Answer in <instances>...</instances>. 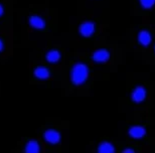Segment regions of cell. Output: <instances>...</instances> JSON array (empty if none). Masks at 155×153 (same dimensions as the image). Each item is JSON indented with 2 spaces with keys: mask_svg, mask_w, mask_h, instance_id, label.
<instances>
[{
  "mask_svg": "<svg viewBox=\"0 0 155 153\" xmlns=\"http://www.w3.org/2000/svg\"><path fill=\"white\" fill-rule=\"evenodd\" d=\"M35 76L40 80H46L48 79L51 76L48 68H46L45 67H38L35 70Z\"/></svg>",
  "mask_w": 155,
  "mask_h": 153,
  "instance_id": "obj_9",
  "label": "cell"
},
{
  "mask_svg": "<svg viewBox=\"0 0 155 153\" xmlns=\"http://www.w3.org/2000/svg\"><path fill=\"white\" fill-rule=\"evenodd\" d=\"M98 151L100 153H114L115 152V148L110 142H103L99 146Z\"/></svg>",
  "mask_w": 155,
  "mask_h": 153,
  "instance_id": "obj_12",
  "label": "cell"
},
{
  "mask_svg": "<svg viewBox=\"0 0 155 153\" xmlns=\"http://www.w3.org/2000/svg\"><path fill=\"white\" fill-rule=\"evenodd\" d=\"M140 4L144 8H151L155 4V0H140Z\"/></svg>",
  "mask_w": 155,
  "mask_h": 153,
  "instance_id": "obj_13",
  "label": "cell"
},
{
  "mask_svg": "<svg viewBox=\"0 0 155 153\" xmlns=\"http://www.w3.org/2000/svg\"><path fill=\"white\" fill-rule=\"evenodd\" d=\"M146 98V90L143 87H137L132 92V100L135 103H141Z\"/></svg>",
  "mask_w": 155,
  "mask_h": 153,
  "instance_id": "obj_5",
  "label": "cell"
},
{
  "mask_svg": "<svg viewBox=\"0 0 155 153\" xmlns=\"http://www.w3.org/2000/svg\"><path fill=\"white\" fill-rule=\"evenodd\" d=\"M29 24L33 28L36 29H42L45 27V22L41 17L38 16V15H33L29 18Z\"/></svg>",
  "mask_w": 155,
  "mask_h": 153,
  "instance_id": "obj_7",
  "label": "cell"
},
{
  "mask_svg": "<svg viewBox=\"0 0 155 153\" xmlns=\"http://www.w3.org/2000/svg\"><path fill=\"white\" fill-rule=\"evenodd\" d=\"M3 12H4V9H3V6L0 4V16H2Z\"/></svg>",
  "mask_w": 155,
  "mask_h": 153,
  "instance_id": "obj_15",
  "label": "cell"
},
{
  "mask_svg": "<svg viewBox=\"0 0 155 153\" xmlns=\"http://www.w3.org/2000/svg\"><path fill=\"white\" fill-rule=\"evenodd\" d=\"M43 137H45V139L48 143H51V144H57L61 140V134L58 133L57 130H54V129H49L48 131H45Z\"/></svg>",
  "mask_w": 155,
  "mask_h": 153,
  "instance_id": "obj_2",
  "label": "cell"
},
{
  "mask_svg": "<svg viewBox=\"0 0 155 153\" xmlns=\"http://www.w3.org/2000/svg\"><path fill=\"white\" fill-rule=\"evenodd\" d=\"M123 152L124 153H134V150L131 148H127V149H125V150H123Z\"/></svg>",
  "mask_w": 155,
  "mask_h": 153,
  "instance_id": "obj_14",
  "label": "cell"
},
{
  "mask_svg": "<svg viewBox=\"0 0 155 153\" xmlns=\"http://www.w3.org/2000/svg\"><path fill=\"white\" fill-rule=\"evenodd\" d=\"M138 40L140 42V45L147 46L148 45H150L151 42V34L149 31L147 30H142L138 34Z\"/></svg>",
  "mask_w": 155,
  "mask_h": 153,
  "instance_id": "obj_8",
  "label": "cell"
},
{
  "mask_svg": "<svg viewBox=\"0 0 155 153\" xmlns=\"http://www.w3.org/2000/svg\"><path fill=\"white\" fill-rule=\"evenodd\" d=\"M3 48H4V45H3V42H2V40L0 39V52H2Z\"/></svg>",
  "mask_w": 155,
  "mask_h": 153,
  "instance_id": "obj_16",
  "label": "cell"
},
{
  "mask_svg": "<svg viewBox=\"0 0 155 153\" xmlns=\"http://www.w3.org/2000/svg\"><path fill=\"white\" fill-rule=\"evenodd\" d=\"M145 134H146V130L142 126H133L129 129V135L132 138L140 139L145 136Z\"/></svg>",
  "mask_w": 155,
  "mask_h": 153,
  "instance_id": "obj_6",
  "label": "cell"
},
{
  "mask_svg": "<svg viewBox=\"0 0 155 153\" xmlns=\"http://www.w3.org/2000/svg\"><path fill=\"white\" fill-rule=\"evenodd\" d=\"M26 153H38L39 152V144L35 140H30L27 142L25 146Z\"/></svg>",
  "mask_w": 155,
  "mask_h": 153,
  "instance_id": "obj_10",
  "label": "cell"
},
{
  "mask_svg": "<svg viewBox=\"0 0 155 153\" xmlns=\"http://www.w3.org/2000/svg\"><path fill=\"white\" fill-rule=\"evenodd\" d=\"M93 60L96 62H105L110 58V52L107 49H98L93 54Z\"/></svg>",
  "mask_w": 155,
  "mask_h": 153,
  "instance_id": "obj_4",
  "label": "cell"
},
{
  "mask_svg": "<svg viewBox=\"0 0 155 153\" xmlns=\"http://www.w3.org/2000/svg\"><path fill=\"white\" fill-rule=\"evenodd\" d=\"M95 32V23L91 21H86L80 26V33L83 36L89 37Z\"/></svg>",
  "mask_w": 155,
  "mask_h": 153,
  "instance_id": "obj_3",
  "label": "cell"
},
{
  "mask_svg": "<svg viewBox=\"0 0 155 153\" xmlns=\"http://www.w3.org/2000/svg\"><path fill=\"white\" fill-rule=\"evenodd\" d=\"M88 76L89 68L85 64L78 62V64H76L73 67L72 73H71V78H72V82L75 85H82L88 79Z\"/></svg>",
  "mask_w": 155,
  "mask_h": 153,
  "instance_id": "obj_1",
  "label": "cell"
},
{
  "mask_svg": "<svg viewBox=\"0 0 155 153\" xmlns=\"http://www.w3.org/2000/svg\"><path fill=\"white\" fill-rule=\"evenodd\" d=\"M61 58V54L58 51H55V49H52V51H49L48 54H46V60L48 62H58Z\"/></svg>",
  "mask_w": 155,
  "mask_h": 153,
  "instance_id": "obj_11",
  "label": "cell"
}]
</instances>
